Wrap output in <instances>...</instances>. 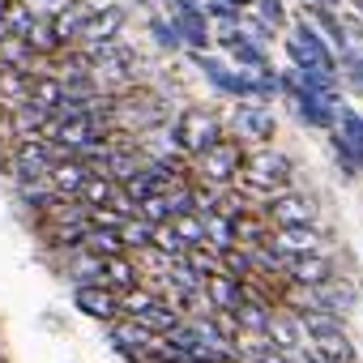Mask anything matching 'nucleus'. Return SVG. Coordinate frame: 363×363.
I'll return each mask as SVG.
<instances>
[{
	"label": "nucleus",
	"instance_id": "obj_25",
	"mask_svg": "<svg viewBox=\"0 0 363 363\" xmlns=\"http://www.w3.org/2000/svg\"><path fill=\"white\" fill-rule=\"evenodd\" d=\"M329 363H359V350H354V342L346 337V329H337V333H325V337H316L312 342Z\"/></svg>",
	"mask_w": 363,
	"mask_h": 363
},
{
	"label": "nucleus",
	"instance_id": "obj_16",
	"mask_svg": "<svg viewBox=\"0 0 363 363\" xmlns=\"http://www.w3.org/2000/svg\"><path fill=\"white\" fill-rule=\"evenodd\" d=\"M316 291V308H325V312H333V316H346L354 303H359V286L350 282V278H329V282H320V286H312Z\"/></svg>",
	"mask_w": 363,
	"mask_h": 363
},
{
	"label": "nucleus",
	"instance_id": "obj_9",
	"mask_svg": "<svg viewBox=\"0 0 363 363\" xmlns=\"http://www.w3.org/2000/svg\"><path fill=\"white\" fill-rule=\"evenodd\" d=\"M73 308L99 325H111L120 316V295L107 291L103 282H82V286H73Z\"/></svg>",
	"mask_w": 363,
	"mask_h": 363
},
{
	"label": "nucleus",
	"instance_id": "obj_18",
	"mask_svg": "<svg viewBox=\"0 0 363 363\" xmlns=\"http://www.w3.org/2000/svg\"><path fill=\"white\" fill-rule=\"evenodd\" d=\"M269 244L282 248L286 257H295V252H316V248H325V235H320L316 223H312V227H274Z\"/></svg>",
	"mask_w": 363,
	"mask_h": 363
},
{
	"label": "nucleus",
	"instance_id": "obj_10",
	"mask_svg": "<svg viewBox=\"0 0 363 363\" xmlns=\"http://www.w3.org/2000/svg\"><path fill=\"white\" fill-rule=\"evenodd\" d=\"M124 22H128V9H124V5H103V9L94 5L90 22L82 26V39H77V48H94V43H111V39H120Z\"/></svg>",
	"mask_w": 363,
	"mask_h": 363
},
{
	"label": "nucleus",
	"instance_id": "obj_15",
	"mask_svg": "<svg viewBox=\"0 0 363 363\" xmlns=\"http://www.w3.org/2000/svg\"><path fill=\"white\" fill-rule=\"evenodd\" d=\"M201 291H206L210 308H218V312H240V308H244V299H248L244 282H240V278H231V274H210V278L201 282Z\"/></svg>",
	"mask_w": 363,
	"mask_h": 363
},
{
	"label": "nucleus",
	"instance_id": "obj_6",
	"mask_svg": "<svg viewBox=\"0 0 363 363\" xmlns=\"http://www.w3.org/2000/svg\"><path fill=\"white\" fill-rule=\"evenodd\" d=\"M265 218L274 227H312V223H320V201L312 193L282 189V193L265 197Z\"/></svg>",
	"mask_w": 363,
	"mask_h": 363
},
{
	"label": "nucleus",
	"instance_id": "obj_2",
	"mask_svg": "<svg viewBox=\"0 0 363 363\" xmlns=\"http://www.w3.org/2000/svg\"><path fill=\"white\" fill-rule=\"evenodd\" d=\"M295 179V162L282 154V150H257L244 158V171H240V193H257V197H274L282 189H291Z\"/></svg>",
	"mask_w": 363,
	"mask_h": 363
},
{
	"label": "nucleus",
	"instance_id": "obj_24",
	"mask_svg": "<svg viewBox=\"0 0 363 363\" xmlns=\"http://www.w3.org/2000/svg\"><path fill=\"white\" fill-rule=\"evenodd\" d=\"M30 103L56 111V107L65 103V82H60L56 73H35V77H30Z\"/></svg>",
	"mask_w": 363,
	"mask_h": 363
},
{
	"label": "nucleus",
	"instance_id": "obj_14",
	"mask_svg": "<svg viewBox=\"0 0 363 363\" xmlns=\"http://www.w3.org/2000/svg\"><path fill=\"white\" fill-rule=\"evenodd\" d=\"M90 13H94L90 0H65L60 9H48V18H52V26H56V35H60L65 48H73L82 39V26L90 22Z\"/></svg>",
	"mask_w": 363,
	"mask_h": 363
},
{
	"label": "nucleus",
	"instance_id": "obj_20",
	"mask_svg": "<svg viewBox=\"0 0 363 363\" xmlns=\"http://www.w3.org/2000/svg\"><path fill=\"white\" fill-rule=\"evenodd\" d=\"M265 337L282 350H295L303 346V325H299V312H286V308H274L269 325H265Z\"/></svg>",
	"mask_w": 363,
	"mask_h": 363
},
{
	"label": "nucleus",
	"instance_id": "obj_12",
	"mask_svg": "<svg viewBox=\"0 0 363 363\" xmlns=\"http://www.w3.org/2000/svg\"><path fill=\"white\" fill-rule=\"evenodd\" d=\"M141 282H145V269H141V261H137L133 252L103 257V286H107V291L124 295V291H133V286H141Z\"/></svg>",
	"mask_w": 363,
	"mask_h": 363
},
{
	"label": "nucleus",
	"instance_id": "obj_1",
	"mask_svg": "<svg viewBox=\"0 0 363 363\" xmlns=\"http://www.w3.org/2000/svg\"><path fill=\"white\" fill-rule=\"evenodd\" d=\"M171 116L167 99L158 90H145V86H128L120 94H111V133H124V137H145L154 128H162Z\"/></svg>",
	"mask_w": 363,
	"mask_h": 363
},
{
	"label": "nucleus",
	"instance_id": "obj_41",
	"mask_svg": "<svg viewBox=\"0 0 363 363\" xmlns=\"http://www.w3.org/2000/svg\"><path fill=\"white\" fill-rule=\"evenodd\" d=\"M35 5H43V9H60L65 0H35Z\"/></svg>",
	"mask_w": 363,
	"mask_h": 363
},
{
	"label": "nucleus",
	"instance_id": "obj_26",
	"mask_svg": "<svg viewBox=\"0 0 363 363\" xmlns=\"http://www.w3.org/2000/svg\"><path fill=\"white\" fill-rule=\"evenodd\" d=\"M150 235H154V223H145V218H124L120 223V244H124V252H145L150 248Z\"/></svg>",
	"mask_w": 363,
	"mask_h": 363
},
{
	"label": "nucleus",
	"instance_id": "obj_35",
	"mask_svg": "<svg viewBox=\"0 0 363 363\" xmlns=\"http://www.w3.org/2000/svg\"><path fill=\"white\" fill-rule=\"evenodd\" d=\"M137 218H145V223H171V210H167V193H150L145 201H137Z\"/></svg>",
	"mask_w": 363,
	"mask_h": 363
},
{
	"label": "nucleus",
	"instance_id": "obj_33",
	"mask_svg": "<svg viewBox=\"0 0 363 363\" xmlns=\"http://www.w3.org/2000/svg\"><path fill=\"white\" fill-rule=\"evenodd\" d=\"M184 265H189V269H193V274L206 282L210 274H218V252H214L210 244H201V248H189V252H184Z\"/></svg>",
	"mask_w": 363,
	"mask_h": 363
},
{
	"label": "nucleus",
	"instance_id": "obj_3",
	"mask_svg": "<svg viewBox=\"0 0 363 363\" xmlns=\"http://www.w3.org/2000/svg\"><path fill=\"white\" fill-rule=\"evenodd\" d=\"M167 133H171L175 150L184 154V158H197V154H206L218 137H227V133H223V120H218L210 107H184V111L167 124Z\"/></svg>",
	"mask_w": 363,
	"mask_h": 363
},
{
	"label": "nucleus",
	"instance_id": "obj_23",
	"mask_svg": "<svg viewBox=\"0 0 363 363\" xmlns=\"http://www.w3.org/2000/svg\"><path fill=\"white\" fill-rule=\"evenodd\" d=\"M137 320H141V329H145V333H154V337H167V333H171L179 320H189V316L179 312V308H171V303H162V299H158V303H154L150 312H141Z\"/></svg>",
	"mask_w": 363,
	"mask_h": 363
},
{
	"label": "nucleus",
	"instance_id": "obj_40",
	"mask_svg": "<svg viewBox=\"0 0 363 363\" xmlns=\"http://www.w3.org/2000/svg\"><path fill=\"white\" fill-rule=\"evenodd\" d=\"M120 5L128 9V5H137V9H150V0H120Z\"/></svg>",
	"mask_w": 363,
	"mask_h": 363
},
{
	"label": "nucleus",
	"instance_id": "obj_39",
	"mask_svg": "<svg viewBox=\"0 0 363 363\" xmlns=\"http://www.w3.org/2000/svg\"><path fill=\"white\" fill-rule=\"evenodd\" d=\"M303 5H320V9H337L342 0H303Z\"/></svg>",
	"mask_w": 363,
	"mask_h": 363
},
{
	"label": "nucleus",
	"instance_id": "obj_38",
	"mask_svg": "<svg viewBox=\"0 0 363 363\" xmlns=\"http://www.w3.org/2000/svg\"><path fill=\"white\" fill-rule=\"evenodd\" d=\"M291 359H295V363H329L312 342H308V346H295V350H291Z\"/></svg>",
	"mask_w": 363,
	"mask_h": 363
},
{
	"label": "nucleus",
	"instance_id": "obj_11",
	"mask_svg": "<svg viewBox=\"0 0 363 363\" xmlns=\"http://www.w3.org/2000/svg\"><path fill=\"white\" fill-rule=\"evenodd\" d=\"M94 171L73 154V158H56L52 162V171H48V184L60 193V197H69V201H82V189H86V179H90Z\"/></svg>",
	"mask_w": 363,
	"mask_h": 363
},
{
	"label": "nucleus",
	"instance_id": "obj_7",
	"mask_svg": "<svg viewBox=\"0 0 363 363\" xmlns=\"http://www.w3.org/2000/svg\"><path fill=\"white\" fill-rule=\"evenodd\" d=\"M231 133H235V141H244V145H265V141H274L278 120H274V111H269L265 103L240 99L235 111H231Z\"/></svg>",
	"mask_w": 363,
	"mask_h": 363
},
{
	"label": "nucleus",
	"instance_id": "obj_22",
	"mask_svg": "<svg viewBox=\"0 0 363 363\" xmlns=\"http://www.w3.org/2000/svg\"><path fill=\"white\" fill-rule=\"evenodd\" d=\"M26 48L35 52V56H43V60H52L65 43H60V35H56V26H52V18L48 13H39L35 18V26L26 30Z\"/></svg>",
	"mask_w": 363,
	"mask_h": 363
},
{
	"label": "nucleus",
	"instance_id": "obj_21",
	"mask_svg": "<svg viewBox=\"0 0 363 363\" xmlns=\"http://www.w3.org/2000/svg\"><path fill=\"white\" fill-rule=\"evenodd\" d=\"M35 5L30 0H0V26H5V35H18L26 39V30L35 26Z\"/></svg>",
	"mask_w": 363,
	"mask_h": 363
},
{
	"label": "nucleus",
	"instance_id": "obj_32",
	"mask_svg": "<svg viewBox=\"0 0 363 363\" xmlns=\"http://www.w3.org/2000/svg\"><path fill=\"white\" fill-rule=\"evenodd\" d=\"M116 189H120L116 179H107V175H90V179H86V189H82V206H86V210L107 206V201L116 197Z\"/></svg>",
	"mask_w": 363,
	"mask_h": 363
},
{
	"label": "nucleus",
	"instance_id": "obj_19",
	"mask_svg": "<svg viewBox=\"0 0 363 363\" xmlns=\"http://www.w3.org/2000/svg\"><path fill=\"white\" fill-rule=\"evenodd\" d=\"M171 26H175L179 43H184L189 52H210L214 35H210V18L206 13H171Z\"/></svg>",
	"mask_w": 363,
	"mask_h": 363
},
{
	"label": "nucleus",
	"instance_id": "obj_31",
	"mask_svg": "<svg viewBox=\"0 0 363 363\" xmlns=\"http://www.w3.org/2000/svg\"><path fill=\"white\" fill-rule=\"evenodd\" d=\"M154 303H158V291L141 282V286H133V291L120 295V316H141V312H150Z\"/></svg>",
	"mask_w": 363,
	"mask_h": 363
},
{
	"label": "nucleus",
	"instance_id": "obj_43",
	"mask_svg": "<svg viewBox=\"0 0 363 363\" xmlns=\"http://www.w3.org/2000/svg\"><path fill=\"white\" fill-rule=\"evenodd\" d=\"M0 363H9V359H5V354H0Z\"/></svg>",
	"mask_w": 363,
	"mask_h": 363
},
{
	"label": "nucleus",
	"instance_id": "obj_30",
	"mask_svg": "<svg viewBox=\"0 0 363 363\" xmlns=\"http://www.w3.org/2000/svg\"><path fill=\"white\" fill-rule=\"evenodd\" d=\"M171 231L189 248H201L206 244V214H179V218H171Z\"/></svg>",
	"mask_w": 363,
	"mask_h": 363
},
{
	"label": "nucleus",
	"instance_id": "obj_17",
	"mask_svg": "<svg viewBox=\"0 0 363 363\" xmlns=\"http://www.w3.org/2000/svg\"><path fill=\"white\" fill-rule=\"evenodd\" d=\"M107 329V342H111V350L116 354H128V350H141V346H154L158 337L154 333H145L141 329V320L137 316H116L111 325H103Z\"/></svg>",
	"mask_w": 363,
	"mask_h": 363
},
{
	"label": "nucleus",
	"instance_id": "obj_36",
	"mask_svg": "<svg viewBox=\"0 0 363 363\" xmlns=\"http://www.w3.org/2000/svg\"><path fill=\"white\" fill-rule=\"evenodd\" d=\"M252 9H257L252 18H257V22H265L269 30H282V26H286V9H282V0H252Z\"/></svg>",
	"mask_w": 363,
	"mask_h": 363
},
{
	"label": "nucleus",
	"instance_id": "obj_13",
	"mask_svg": "<svg viewBox=\"0 0 363 363\" xmlns=\"http://www.w3.org/2000/svg\"><path fill=\"white\" fill-rule=\"evenodd\" d=\"M295 103V116H299V124H308V128H333L337 124V94H295L291 99Z\"/></svg>",
	"mask_w": 363,
	"mask_h": 363
},
{
	"label": "nucleus",
	"instance_id": "obj_34",
	"mask_svg": "<svg viewBox=\"0 0 363 363\" xmlns=\"http://www.w3.org/2000/svg\"><path fill=\"white\" fill-rule=\"evenodd\" d=\"M150 39H154L158 52H179L184 48L179 35H175V26H171V18H150Z\"/></svg>",
	"mask_w": 363,
	"mask_h": 363
},
{
	"label": "nucleus",
	"instance_id": "obj_28",
	"mask_svg": "<svg viewBox=\"0 0 363 363\" xmlns=\"http://www.w3.org/2000/svg\"><path fill=\"white\" fill-rule=\"evenodd\" d=\"M82 248H86V252H94V257H116V252H124L120 231H111V227H90Z\"/></svg>",
	"mask_w": 363,
	"mask_h": 363
},
{
	"label": "nucleus",
	"instance_id": "obj_29",
	"mask_svg": "<svg viewBox=\"0 0 363 363\" xmlns=\"http://www.w3.org/2000/svg\"><path fill=\"white\" fill-rule=\"evenodd\" d=\"M269 316H274V308H269V303H257V299H244V308L235 312V320H240V333H265Z\"/></svg>",
	"mask_w": 363,
	"mask_h": 363
},
{
	"label": "nucleus",
	"instance_id": "obj_27",
	"mask_svg": "<svg viewBox=\"0 0 363 363\" xmlns=\"http://www.w3.org/2000/svg\"><path fill=\"white\" fill-rule=\"evenodd\" d=\"M150 248H154V252H162L167 261H184V252H189V244L179 240L175 231H171V223H158V227H154V235H150Z\"/></svg>",
	"mask_w": 363,
	"mask_h": 363
},
{
	"label": "nucleus",
	"instance_id": "obj_8",
	"mask_svg": "<svg viewBox=\"0 0 363 363\" xmlns=\"http://www.w3.org/2000/svg\"><path fill=\"white\" fill-rule=\"evenodd\" d=\"M337 274V265H333V257L329 252H295V257H286V269H282V278L286 282H295V286H320V282H329Z\"/></svg>",
	"mask_w": 363,
	"mask_h": 363
},
{
	"label": "nucleus",
	"instance_id": "obj_4",
	"mask_svg": "<svg viewBox=\"0 0 363 363\" xmlns=\"http://www.w3.org/2000/svg\"><path fill=\"white\" fill-rule=\"evenodd\" d=\"M244 158H248V150H244V141H235V137H218L206 154H197L193 162H197V179L201 184H214V189H231L235 179H240V171H244Z\"/></svg>",
	"mask_w": 363,
	"mask_h": 363
},
{
	"label": "nucleus",
	"instance_id": "obj_37",
	"mask_svg": "<svg viewBox=\"0 0 363 363\" xmlns=\"http://www.w3.org/2000/svg\"><path fill=\"white\" fill-rule=\"evenodd\" d=\"M201 13H206V18H214V22H223V26H235V22H240V9H231L227 0H206Z\"/></svg>",
	"mask_w": 363,
	"mask_h": 363
},
{
	"label": "nucleus",
	"instance_id": "obj_5",
	"mask_svg": "<svg viewBox=\"0 0 363 363\" xmlns=\"http://www.w3.org/2000/svg\"><path fill=\"white\" fill-rule=\"evenodd\" d=\"M56 158H73V154H65V150L52 145L48 137L13 141V145H9V184H18V179H43Z\"/></svg>",
	"mask_w": 363,
	"mask_h": 363
},
{
	"label": "nucleus",
	"instance_id": "obj_42",
	"mask_svg": "<svg viewBox=\"0 0 363 363\" xmlns=\"http://www.w3.org/2000/svg\"><path fill=\"white\" fill-rule=\"evenodd\" d=\"M231 9H252V0H227Z\"/></svg>",
	"mask_w": 363,
	"mask_h": 363
}]
</instances>
